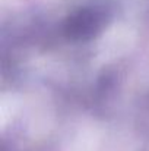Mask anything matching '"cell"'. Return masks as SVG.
<instances>
[{
  "label": "cell",
  "instance_id": "obj_1",
  "mask_svg": "<svg viewBox=\"0 0 149 151\" xmlns=\"http://www.w3.org/2000/svg\"><path fill=\"white\" fill-rule=\"evenodd\" d=\"M105 12L98 7H82L72 13L64 22V34L73 40H86L101 31Z\"/></svg>",
  "mask_w": 149,
  "mask_h": 151
}]
</instances>
